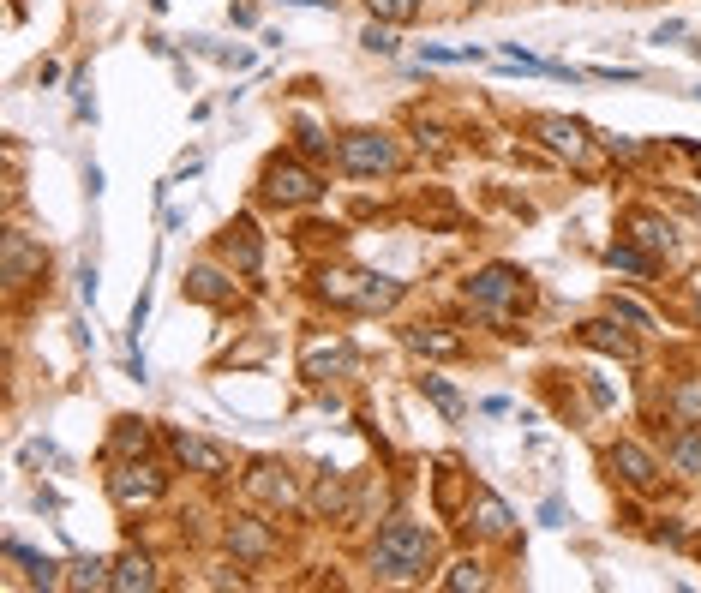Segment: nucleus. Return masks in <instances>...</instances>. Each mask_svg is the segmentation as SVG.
Wrapping results in <instances>:
<instances>
[{
    "instance_id": "15",
    "label": "nucleus",
    "mask_w": 701,
    "mask_h": 593,
    "mask_svg": "<svg viewBox=\"0 0 701 593\" xmlns=\"http://www.w3.org/2000/svg\"><path fill=\"white\" fill-rule=\"evenodd\" d=\"M396 282L390 276H360V288L348 294V306H360V312H384V306H396Z\"/></svg>"
},
{
    "instance_id": "31",
    "label": "nucleus",
    "mask_w": 701,
    "mask_h": 593,
    "mask_svg": "<svg viewBox=\"0 0 701 593\" xmlns=\"http://www.w3.org/2000/svg\"><path fill=\"white\" fill-rule=\"evenodd\" d=\"M360 42H366L372 54H396V30H390V24H366V36H360Z\"/></svg>"
},
{
    "instance_id": "9",
    "label": "nucleus",
    "mask_w": 701,
    "mask_h": 593,
    "mask_svg": "<svg viewBox=\"0 0 701 593\" xmlns=\"http://www.w3.org/2000/svg\"><path fill=\"white\" fill-rule=\"evenodd\" d=\"M534 132H540L558 156H582V150H588V132H582L576 120H564V114H540V120H534Z\"/></svg>"
},
{
    "instance_id": "16",
    "label": "nucleus",
    "mask_w": 701,
    "mask_h": 593,
    "mask_svg": "<svg viewBox=\"0 0 701 593\" xmlns=\"http://www.w3.org/2000/svg\"><path fill=\"white\" fill-rule=\"evenodd\" d=\"M576 336H582L588 348H600V354H618V360H630V354H636V342H630L624 330H612L606 318H594V324H582Z\"/></svg>"
},
{
    "instance_id": "28",
    "label": "nucleus",
    "mask_w": 701,
    "mask_h": 593,
    "mask_svg": "<svg viewBox=\"0 0 701 593\" xmlns=\"http://www.w3.org/2000/svg\"><path fill=\"white\" fill-rule=\"evenodd\" d=\"M672 414H678L684 426H701V384H684V390H678V402H672Z\"/></svg>"
},
{
    "instance_id": "21",
    "label": "nucleus",
    "mask_w": 701,
    "mask_h": 593,
    "mask_svg": "<svg viewBox=\"0 0 701 593\" xmlns=\"http://www.w3.org/2000/svg\"><path fill=\"white\" fill-rule=\"evenodd\" d=\"M114 456H144L150 450V432H144V420H114V444H108Z\"/></svg>"
},
{
    "instance_id": "29",
    "label": "nucleus",
    "mask_w": 701,
    "mask_h": 593,
    "mask_svg": "<svg viewBox=\"0 0 701 593\" xmlns=\"http://www.w3.org/2000/svg\"><path fill=\"white\" fill-rule=\"evenodd\" d=\"M612 318H618V324H630V330H654V318H648L636 300H612Z\"/></svg>"
},
{
    "instance_id": "18",
    "label": "nucleus",
    "mask_w": 701,
    "mask_h": 593,
    "mask_svg": "<svg viewBox=\"0 0 701 593\" xmlns=\"http://www.w3.org/2000/svg\"><path fill=\"white\" fill-rule=\"evenodd\" d=\"M474 528H480L486 540H504V534H510V510H504V498L480 492V498H474Z\"/></svg>"
},
{
    "instance_id": "13",
    "label": "nucleus",
    "mask_w": 701,
    "mask_h": 593,
    "mask_svg": "<svg viewBox=\"0 0 701 593\" xmlns=\"http://www.w3.org/2000/svg\"><path fill=\"white\" fill-rule=\"evenodd\" d=\"M186 294H192V300H204V306H228V300H234V282H228L222 270L198 264V270L186 276Z\"/></svg>"
},
{
    "instance_id": "23",
    "label": "nucleus",
    "mask_w": 701,
    "mask_h": 593,
    "mask_svg": "<svg viewBox=\"0 0 701 593\" xmlns=\"http://www.w3.org/2000/svg\"><path fill=\"white\" fill-rule=\"evenodd\" d=\"M66 582H72V588H114V576H108V564H102V558H78Z\"/></svg>"
},
{
    "instance_id": "19",
    "label": "nucleus",
    "mask_w": 701,
    "mask_h": 593,
    "mask_svg": "<svg viewBox=\"0 0 701 593\" xmlns=\"http://www.w3.org/2000/svg\"><path fill=\"white\" fill-rule=\"evenodd\" d=\"M252 492H258L264 504H282V510L300 498V492H294V480H288L282 468H258V474H252Z\"/></svg>"
},
{
    "instance_id": "24",
    "label": "nucleus",
    "mask_w": 701,
    "mask_h": 593,
    "mask_svg": "<svg viewBox=\"0 0 701 593\" xmlns=\"http://www.w3.org/2000/svg\"><path fill=\"white\" fill-rule=\"evenodd\" d=\"M444 588H450V593H474V588H486V570H480L474 558H462V564H456V570L444 576Z\"/></svg>"
},
{
    "instance_id": "17",
    "label": "nucleus",
    "mask_w": 701,
    "mask_h": 593,
    "mask_svg": "<svg viewBox=\"0 0 701 593\" xmlns=\"http://www.w3.org/2000/svg\"><path fill=\"white\" fill-rule=\"evenodd\" d=\"M408 348L438 354V360H456V354H462V336H450L444 324H420V330H408Z\"/></svg>"
},
{
    "instance_id": "4",
    "label": "nucleus",
    "mask_w": 701,
    "mask_h": 593,
    "mask_svg": "<svg viewBox=\"0 0 701 593\" xmlns=\"http://www.w3.org/2000/svg\"><path fill=\"white\" fill-rule=\"evenodd\" d=\"M318 192H324L318 174L300 168V162H270V168H264V198H270V204H312Z\"/></svg>"
},
{
    "instance_id": "14",
    "label": "nucleus",
    "mask_w": 701,
    "mask_h": 593,
    "mask_svg": "<svg viewBox=\"0 0 701 593\" xmlns=\"http://www.w3.org/2000/svg\"><path fill=\"white\" fill-rule=\"evenodd\" d=\"M114 588L120 593H150L156 588V564H150L144 552H126V558L114 564Z\"/></svg>"
},
{
    "instance_id": "1",
    "label": "nucleus",
    "mask_w": 701,
    "mask_h": 593,
    "mask_svg": "<svg viewBox=\"0 0 701 593\" xmlns=\"http://www.w3.org/2000/svg\"><path fill=\"white\" fill-rule=\"evenodd\" d=\"M426 558H432V534L420 522H390L378 534L372 570H378V582H420L426 576Z\"/></svg>"
},
{
    "instance_id": "11",
    "label": "nucleus",
    "mask_w": 701,
    "mask_h": 593,
    "mask_svg": "<svg viewBox=\"0 0 701 593\" xmlns=\"http://www.w3.org/2000/svg\"><path fill=\"white\" fill-rule=\"evenodd\" d=\"M630 234H636L642 252H654V258H672V252H678V234H672V222H660V216H630Z\"/></svg>"
},
{
    "instance_id": "7",
    "label": "nucleus",
    "mask_w": 701,
    "mask_h": 593,
    "mask_svg": "<svg viewBox=\"0 0 701 593\" xmlns=\"http://www.w3.org/2000/svg\"><path fill=\"white\" fill-rule=\"evenodd\" d=\"M222 258H228V264H240V270H246V276H252V270H258V258H264V246H258V228H252V222H246V216H240V222H228V228H222Z\"/></svg>"
},
{
    "instance_id": "27",
    "label": "nucleus",
    "mask_w": 701,
    "mask_h": 593,
    "mask_svg": "<svg viewBox=\"0 0 701 593\" xmlns=\"http://www.w3.org/2000/svg\"><path fill=\"white\" fill-rule=\"evenodd\" d=\"M672 462H678L684 474H696V480H701V438H696V432H684V438L672 444Z\"/></svg>"
},
{
    "instance_id": "30",
    "label": "nucleus",
    "mask_w": 701,
    "mask_h": 593,
    "mask_svg": "<svg viewBox=\"0 0 701 593\" xmlns=\"http://www.w3.org/2000/svg\"><path fill=\"white\" fill-rule=\"evenodd\" d=\"M426 396H432V402H438V408H444V414H450V420H456V414H462V396H456V390H450V384H444V378H426Z\"/></svg>"
},
{
    "instance_id": "25",
    "label": "nucleus",
    "mask_w": 701,
    "mask_h": 593,
    "mask_svg": "<svg viewBox=\"0 0 701 593\" xmlns=\"http://www.w3.org/2000/svg\"><path fill=\"white\" fill-rule=\"evenodd\" d=\"M606 264H612V270H636V276H648V270H654V258H648V252H636V246H612V252H606Z\"/></svg>"
},
{
    "instance_id": "8",
    "label": "nucleus",
    "mask_w": 701,
    "mask_h": 593,
    "mask_svg": "<svg viewBox=\"0 0 701 593\" xmlns=\"http://www.w3.org/2000/svg\"><path fill=\"white\" fill-rule=\"evenodd\" d=\"M612 468H618V474H624V480H630L636 492L660 486V462H654V456H648L642 444H618V450H612Z\"/></svg>"
},
{
    "instance_id": "10",
    "label": "nucleus",
    "mask_w": 701,
    "mask_h": 593,
    "mask_svg": "<svg viewBox=\"0 0 701 593\" xmlns=\"http://www.w3.org/2000/svg\"><path fill=\"white\" fill-rule=\"evenodd\" d=\"M270 528L264 522H252V516H240V522H228V552L234 558H270Z\"/></svg>"
},
{
    "instance_id": "22",
    "label": "nucleus",
    "mask_w": 701,
    "mask_h": 593,
    "mask_svg": "<svg viewBox=\"0 0 701 593\" xmlns=\"http://www.w3.org/2000/svg\"><path fill=\"white\" fill-rule=\"evenodd\" d=\"M6 558H18V564L30 570V582H36V588H54V582H60V576H54V564H48V558H36V552H24L18 540H6Z\"/></svg>"
},
{
    "instance_id": "26",
    "label": "nucleus",
    "mask_w": 701,
    "mask_h": 593,
    "mask_svg": "<svg viewBox=\"0 0 701 593\" xmlns=\"http://www.w3.org/2000/svg\"><path fill=\"white\" fill-rule=\"evenodd\" d=\"M420 6H426V0H372V18H384V24H408Z\"/></svg>"
},
{
    "instance_id": "20",
    "label": "nucleus",
    "mask_w": 701,
    "mask_h": 593,
    "mask_svg": "<svg viewBox=\"0 0 701 593\" xmlns=\"http://www.w3.org/2000/svg\"><path fill=\"white\" fill-rule=\"evenodd\" d=\"M348 360H354V354H348V342H312V348H306V378H324V366H336V372H342Z\"/></svg>"
},
{
    "instance_id": "2",
    "label": "nucleus",
    "mask_w": 701,
    "mask_h": 593,
    "mask_svg": "<svg viewBox=\"0 0 701 593\" xmlns=\"http://www.w3.org/2000/svg\"><path fill=\"white\" fill-rule=\"evenodd\" d=\"M468 300H474L480 312H510L516 300H528V276L510 270V264H486V270L468 276Z\"/></svg>"
},
{
    "instance_id": "5",
    "label": "nucleus",
    "mask_w": 701,
    "mask_h": 593,
    "mask_svg": "<svg viewBox=\"0 0 701 593\" xmlns=\"http://www.w3.org/2000/svg\"><path fill=\"white\" fill-rule=\"evenodd\" d=\"M162 486H168V480H162L156 468H144V462H126L120 474H108V492H114L120 510H144V504H156Z\"/></svg>"
},
{
    "instance_id": "3",
    "label": "nucleus",
    "mask_w": 701,
    "mask_h": 593,
    "mask_svg": "<svg viewBox=\"0 0 701 593\" xmlns=\"http://www.w3.org/2000/svg\"><path fill=\"white\" fill-rule=\"evenodd\" d=\"M396 162H402V150H396L390 132H348L342 138V168L348 174H390Z\"/></svg>"
},
{
    "instance_id": "6",
    "label": "nucleus",
    "mask_w": 701,
    "mask_h": 593,
    "mask_svg": "<svg viewBox=\"0 0 701 593\" xmlns=\"http://www.w3.org/2000/svg\"><path fill=\"white\" fill-rule=\"evenodd\" d=\"M168 450H174V462H180V468H192V474H228V450H216L210 438L174 432V438H168Z\"/></svg>"
},
{
    "instance_id": "12",
    "label": "nucleus",
    "mask_w": 701,
    "mask_h": 593,
    "mask_svg": "<svg viewBox=\"0 0 701 593\" xmlns=\"http://www.w3.org/2000/svg\"><path fill=\"white\" fill-rule=\"evenodd\" d=\"M0 252H6V282H12V288H24V276H30V270H42V252H36L24 234H6V240H0Z\"/></svg>"
}]
</instances>
